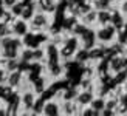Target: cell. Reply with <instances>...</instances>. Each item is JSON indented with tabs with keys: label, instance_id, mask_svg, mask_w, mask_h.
<instances>
[{
	"label": "cell",
	"instance_id": "obj_8",
	"mask_svg": "<svg viewBox=\"0 0 127 116\" xmlns=\"http://www.w3.org/2000/svg\"><path fill=\"white\" fill-rule=\"evenodd\" d=\"M45 57H47V63H53V62H59L61 60V54H59V48L58 45H54L53 42H50L45 45Z\"/></svg>",
	"mask_w": 127,
	"mask_h": 116
},
{
	"label": "cell",
	"instance_id": "obj_21",
	"mask_svg": "<svg viewBox=\"0 0 127 116\" xmlns=\"http://www.w3.org/2000/svg\"><path fill=\"white\" fill-rule=\"evenodd\" d=\"M33 16H34V8H33V5L23 6V11H22V14H20V19H23V20H30Z\"/></svg>",
	"mask_w": 127,
	"mask_h": 116
},
{
	"label": "cell",
	"instance_id": "obj_6",
	"mask_svg": "<svg viewBox=\"0 0 127 116\" xmlns=\"http://www.w3.org/2000/svg\"><path fill=\"white\" fill-rule=\"evenodd\" d=\"M42 115L43 116H59L61 115V104L56 99H47L43 102Z\"/></svg>",
	"mask_w": 127,
	"mask_h": 116
},
{
	"label": "cell",
	"instance_id": "obj_19",
	"mask_svg": "<svg viewBox=\"0 0 127 116\" xmlns=\"http://www.w3.org/2000/svg\"><path fill=\"white\" fill-rule=\"evenodd\" d=\"M31 84H33V87H34V90H33L34 93H43L45 91V81H43L42 76H39L37 79H34Z\"/></svg>",
	"mask_w": 127,
	"mask_h": 116
},
{
	"label": "cell",
	"instance_id": "obj_2",
	"mask_svg": "<svg viewBox=\"0 0 127 116\" xmlns=\"http://www.w3.org/2000/svg\"><path fill=\"white\" fill-rule=\"evenodd\" d=\"M30 29L34 31V33H42L45 28H48L50 20H48V16L45 12H37L33 17L30 19Z\"/></svg>",
	"mask_w": 127,
	"mask_h": 116
},
{
	"label": "cell",
	"instance_id": "obj_13",
	"mask_svg": "<svg viewBox=\"0 0 127 116\" xmlns=\"http://www.w3.org/2000/svg\"><path fill=\"white\" fill-rule=\"evenodd\" d=\"M96 14H98V11L90 9L88 12L82 14V20H81V23L85 25V27H93V25L96 23Z\"/></svg>",
	"mask_w": 127,
	"mask_h": 116
},
{
	"label": "cell",
	"instance_id": "obj_18",
	"mask_svg": "<svg viewBox=\"0 0 127 116\" xmlns=\"http://www.w3.org/2000/svg\"><path fill=\"white\" fill-rule=\"evenodd\" d=\"M90 107L95 108L96 112H101L105 108V98H102V96H95L93 101L90 102Z\"/></svg>",
	"mask_w": 127,
	"mask_h": 116
},
{
	"label": "cell",
	"instance_id": "obj_33",
	"mask_svg": "<svg viewBox=\"0 0 127 116\" xmlns=\"http://www.w3.org/2000/svg\"><path fill=\"white\" fill-rule=\"evenodd\" d=\"M0 57H2V51H0Z\"/></svg>",
	"mask_w": 127,
	"mask_h": 116
},
{
	"label": "cell",
	"instance_id": "obj_12",
	"mask_svg": "<svg viewBox=\"0 0 127 116\" xmlns=\"http://www.w3.org/2000/svg\"><path fill=\"white\" fill-rule=\"evenodd\" d=\"M47 71H48L50 77H53V79H56V77H61V76L64 74V71H65V67H64L61 62L47 63Z\"/></svg>",
	"mask_w": 127,
	"mask_h": 116
},
{
	"label": "cell",
	"instance_id": "obj_9",
	"mask_svg": "<svg viewBox=\"0 0 127 116\" xmlns=\"http://www.w3.org/2000/svg\"><path fill=\"white\" fill-rule=\"evenodd\" d=\"M95 98V90H79V93L76 94V102L81 105V107H85V105H90V102Z\"/></svg>",
	"mask_w": 127,
	"mask_h": 116
},
{
	"label": "cell",
	"instance_id": "obj_17",
	"mask_svg": "<svg viewBox=\"0 0 127 116\" xmlns=\"http://www.w3.org/2000/svg\"><path fill=\"white\" fill-rule=\"evenodd\" d=\"M110 23H112V25H113V27H115L118 31H119V29H123V28H124V25H126V23H124V19H123V16H119L116 11H113V12H112Z\"/></svg>",
	"mask_w": 127,
	"mask_h": 116
},
{
	"label": "cell",
	"instance_id": "obj_7",
	"mask_svg": "<svg viewBox=\"0 0 127 116\" xmlns=\"http://www.w3.org/2000/svg\"><path fill=\"white\" fill-rule=\"evenodd\" d=\"M22 77H23V73L22 70H14V71H9L6 73V77H5V82L6 85H9L11 88H19L22 84Z\"/></svg>",
	"mask_w": 127,
	"mask_h": 116
},
{
	"label": "cell",
	"instance_id": "obj_4",
	"mask_svg": "<svg viewBox=\"0 0 127 116\" xmlns=\"http://www.w3.org/2000/svg\"><path fill=\"white\" fill-rule=\"evenodd\" d=\"M79 42L82 45V48H85V50L93 48L95 45H96V33L87 27V29L79 36Z\"/></svg>",
	"mask_w": 127,
	"mask_h": 116
},
{
	"label": "cell",
	"instance_id": "obj_11",
	"mask_svg": "<svg viewBox=\"0 0 127 116\" xmlns=\"http://www.w3.org/2000/svg\"><path fill=\"white\" fill-rule=\"evenodd\" d=\"M34 101H36V93L31 91V90H25L22 93V96H20V104L23 105L25 110H31Z\"/></svg>",
	"mask_w": 127,
	"mask_h": 116
},
{
	"label": "cell",
	"instance_id": "obj_3",
	"mask_svg": "<svg viewBox=\"0 0 127 116\" xmlns=\"http://www.w3.org/2000/svg\"><path fill=\"white\" fill-rule=\"evenodd\" d=\"M11 27V34H14L17 37H23L25 34L30 31V25L27 20H23V19H16V20H12V23L9 25Z\"/></svg>",
	"mask_w": 127,
	"mask_h": 116
},
{
	"label": "cell",
	"instance_id": "obj_22",
	"mask_svg": "<svg viewBox=\"0 0 127 116\" xmlns=\"http://www.w3.org/2000/svg\"><path fill=\"white\" fill-rule=\"evenodd\" d=\"M20 60H23V62H31L33 60V50L31 48L20 50Z\"/></svg>",
	"mask_w": 127,
	"mask_h": 116
},
{
	"label": "cell",
	"instance_id": "obj_14",
	"mask_svg": "<svg viewBox=\"0 0 127 116\" xmlns=\"http://www.w3.org/2000/svg\"><path fill=\"white\" fill-rule=\"evenodd\" d=\"M110 19H112V12L107 11V9H99L98 14H96V23H99L101 27L102 25L110 23Z\"/></svg>",
	"mask_w": 127,
	"mask_h": 116
},
{
	"label": "cell",
	"instance_id": "obj_1",
	"mask_svg": "<svg viewBox=\"0 0 127 116\" xmlns=\"http://www.w3.org/2000/svg\"><path fill=\"white\" fill-rule=\"evenodd\" d=\"M96 33V40H99V43H113L116 39V34H118V29L113 27L112 23H107V25H102Z\"/></svg>",
	"mask_w": 127,
	"mask_h": 116
},
{
	"label": "cell",
	"instance_id": "obj_26",
	"mask_svg": "<svg viewBox=\"0 0 127 116\" xmlns=\"http://www.w3.org/2000/svg\"><path fill=\"white\" fill-rule=\"evenodd\" d=\"M22 11H23V5L20 3H14L12 5V9H11V14L14 16V17H20V14H22Z\"/></svg>",
	"mask_w": 127,
	"mask_h": 116
},
{
	"label": "cell",
	"instance_id": "obj_20",
	"mask_svg": "<svg viewBox=\"0 0 127 116\" xmlns=\"http://www.w3.org/2000/svg\"><path fill=\"white\" fill-rule=\"evenodd\" d=\"M45 50L42 47H37V48H33V62H40V60H45Z\"/></svg>",
	"mask_w": 127,
	"mask_h": 116
},
{
	"label": "cell",
	"instance_id": "obj_23",
	"mask_svg": "<svg viewBox=\"0 0 127 116\" xmlns=\"http://www.w3.org/2000/svg\"><path fill=\"white\" fill-rule=\"evenodd\" d=\"M116 105H118V98H116V96H113V94L107 96V99H105V108H112V110H115Z\"/></svg>",
	"mask_w": 127,
	"mask_h": 116
},
{
	"label": "cell",
	"instance_id": "obj_35",
	"mask_svg": "<svg viewBox=\"0 0 127 116\" xmlns=\"http://www.w3.org/2000/svg\"><path fill=\"white\" fill-rule=\"evenodd\" d=\"M42 116H43V115H42Z\"/></svg>",
	"mask_w": 127,
	"mask_h": 116
},
{
	"label": "cell",
	"instance_id": "obj_31",
	"mask_svg": "<svg viewBox=\"0 0 127 116\" xmlns=\"http://www.w3.org/2000/svg\"><path fill=\"white\" fill-rule=\"evenodd\" d=\"M3 3H5L6 6H12V5L16 3V0H3Z\"/></svg>",
	"mask_w": 127,
	"mask_h": 116
},
{
	"label": "cell",
	"instance_id": "obj_10",
	"mask_svg": "<svg viewBox=\"0 0 127 116\" xmlns=\"http://www.w3.org/2000/svg\"><path fill=\"white\" fill-rule=\"evenodd\" d=\"M101 59H105V45L104 43L95 45L93 48L88 50V60H101Z\"/></svg>",
	"mask_w": 127,
	"mask_h": 116
},
{
	"label": "cell",
	"instance_id": "obj_5",
	"mask_svg": "<svg viewBox=\"0 0 127 116\" xmlns=\"http://www.w3.org/2000/svg\"><path fill=\"white\" fill-rule=\"evenodd\" d=\"M81 108L82 107L74 99L73 101H64L62 105H61V113L64 116H79Z\"/></svg>",
	"mask_w": 127,
	"mask_h": 116
},
{
	"label": "cell",
	"instance_id": "obj_15",
	"mask_svg": "<svg viewBox=\"0 0 127 116\" xmlns=\"http://www.w3.org/2000/svg\"><path fill=\"white\" fill-rule=\"evenodd\" d=\"M78 93H79L78 88L70 87L67 90H64V91H59V96H62L64 101H73V99H76V94H78Z\"/></svg>",
	"mask_w": 127,
	"mask_h": 116
},
{
	"label": "cell",
	"instance_id": "obj_25",
	"mask_svg": "<svg viewBox=\"0 0 127 116\" xmlns=\"http://www.w3.org/2000/svg\"><path fill=\"white\" fill-rule=\"evenodd\" d=\"M9 34H11V27L5 22H0V39L5 36H9Z\"/></svg>",
	"mask_w": 127,
	"mask_h": 116
},
{
	"label": "cell",
	"instance_id": "obj_28",
	"mask_svg": "<svg viewBox=\"0 0 127 116\" xmlns=\"http://www.w3.org/2000/svg\"><path fill=\"white\" fill-rule=\"evenodd\" d=\"M99 116H116V112L112 110V108H104V110L99 112Z\"/></svg>",
	"mask_w": 127,
	"mask_h": 116
},
{
	"label": "cell",
	"instance_id": "obj_29",
	"mask_svg": "<svg viewBox=\"0 0 127 116\" xmlns=\"http://www.w3.org/2000/svg\"><path fill=\"white\" fill-rule=\"evenodd\" d=\"M119 11H121L123 16H127V0H124V2L121 3V8H119Z\"/></svg>",
	"mask_w": 127,
	"mask_h": 116
},
{
	"label": "cell",
	"instance_id": "obj_16",
	"mask_svg": "<svg viewBox=\"0 0 127 116\" xmlns=\"http://www.w3.org/2000/svg\"><path fill=\"white\" fill-rule=\"evenodd\" d=\"M73 59L78 62V63H82V65H84L85 62H88V50H85V48H78V51L74 53Z\"/></svg>",
	"mask_w": 127,
	"mask_h": 116
},
{
	"label": "cell",
	"instance_id": "obj_32",
	"mask_svg": "<svg viewBox=\"0 0 127 116\" xmlns=\"http://www.w3.org/2000/svg\"><path fill=\"white\" fill-rule=\"evenodd\" d=\"M124 88L127 90V79H126V82H124Z\"/></svg>",
	"mask_w": 127,
	"mask_h": 116
},
{
	"label": "cell",
	"instance_id": "obj_27",
	"mask_svg": "<svg viewBox=\"0 0 127 116\" xmlns=\"http://www.w3.org/2000/svg\"><path fill=\"white\" fill-rule=\"evenodd\" d=\"M118 102L119 104H123V105H127V90L124 88V91L118 96Z\"/></svg>",
	"mask_w": 127,
	"mask_h": 116
},
{
	"label": "cell",
	"instance_id": "obj_34",
	"mask_svg": "<svg viewBox=\"0 0 127 116\" xmlns=\"http://www.w3.org/2000/svg\"><path fill=\"white\" fill-rule=\"evenodd\" d=\"M123 116H127V115H123Z\"/></svg>",
	"mask_w": 127,
	"mask_h": 116
},
{
	"label": "cell",
	"instance_id": "obj_24",
	"mask_svg": "<svg viewBox=\"0 0 127 116\" xmlns=\"http://www.w3.org/2000/svg\"><path fill=\"white\" fill-rule=\"evenodd\" d=\"M79 116H99V112H96L95 108H92V107H87V105H85V108H84V110L81 108Z\"/></svg>",
	"mask_w": 127,
	"mask_h": 116
},
{
	"label": "cell",
	"instance_id": "obj_30",
	"mask_svg": "<svg viewBox=\"0 0 127 116\" xmlns=\"http://www.w3.org/2000/svg\"><path fill=\"white\" fill-rule=\"evenodd\" d=\"M0 116H6V105L0 104Z\"/></svg>",
	"mask_w": 127,
	"mask_h": 116
}]
</instances>
